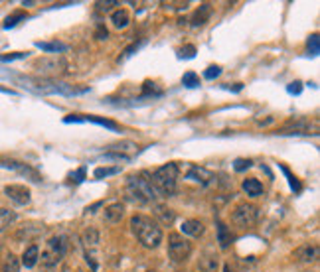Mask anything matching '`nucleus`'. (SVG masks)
Wrapping results in <instances>:
<instances>
[{
	"mask_svg": "<svg viewBox=\"0 0 320 272\" xmlns=\"http://www.w3.org/2000/svg\"><path fill=\"white\" fill-rule=\"evenodd\" d=\"M131 231L144 249H158L164 241L162 227H160L152 217H146V215L131 217Z\"/></svg>",
	"mask_w": 320,
	"mask_h": 272,
	"instance_id": "f257e3e1",
	"label": "nucleus"
},
{
	"mask_svg": "<svg viewBox=\"0 0 320 272\" xmlns=\"http://www.w3.org/2000/svg\"><path fill=\"white\" fill-rule=\"evenodd\" d=\"M178 174H180V168L174 162H168V164L156 168L150 174V184L154 186V189L160 197H172L176 193Z\"/></svg>",
	"mask_w": 320,
	"mask_h": 272,
	"instance_id": "f03ea898",
	"label": "nucleus"
},
{
	"mask_svg": "<svg viewBox=\"0 0 320 272\" xmlns=\"http://www.w3.org/2000/svg\"><path fill=\"white\" fill-rule=\"evenodd\" d=\"M125 195L133 203H148L158 197L154 186L150 184V174L140 172L137 176H131L125 186Z\"/></svg>",
	"mask_w": 320,
	"mask_h": 272,
	"instance_id": "7ed1b4c3",
	"label": "nucleus"
},
{
	"mask_svg": "<svg viewBox=\"0 0 320 272\" xmlns=\"http://www.w3.org/2000/svg\"><path fill=\"white\" fill-rule=\"evenodd\" d=\"M68 249H69V243H68V237L66 235H53L51 239H47L46 249L42 251L38 262H42L44 268L58 266L62 262V258L68 254Z\"/></svg>",
	"mask_w": 320,
	"mask_h": 272,
	"instance_id": "20e7f679",
	"label": "nucleus"
},
{
	"mask_svg": "<svg viewBox=\"0 0 320 272\" xmlns=\"http://www.w3.org/2000/svg\"><path fill=\"white\" fill-rule=\"evenodd\" d=\"M259 215L261 213H259V207L257 205L243 201V203H237L235 205V209L231 213V221L239 229H249V227H253L259 221Z\"/></svg>",
	"mask_w": 320,
	"mask_h": 272,
	"instance_id": "39448f33",
	"label": "nucleus"
},
{
	"mask_svg": "<svg viewBox=\"0 0 320 272\" xmlns=\"http://www.w3.org/2000/svg\"><path fill=\"white\" fill-rule=\"evenodd\" d=\"M192 254V243L178 233L168 235V256L172 262H186Z\"/></svg>",
	"mask_w": 320,
	"mask_h": 272,
	"instance_id": "423d86ee",
	"label": "nucleus"
},
{
	"mask_svg": "<svg viewBox=\"0 0 320 272\" xmlns=\"http://www.w3.org/2000/svg\"><path fill=\"white\" fill-rule=\"evenodd\" d=\"M81 243H83V249H85V260L87 264L91 266V270H99V264L95 260V249L99 247L101 243V235L95 227H87L83 233H81Z\"/></svg>",
	"mask_w": 320,
	"mask_h": 272,
	"instance_id": "0eeeda50",
	"label": "nucleus"
},
{
	"mask_svg": "<svg viewBox=\"0 0 320 272\" xmlns=\"http://www.w3.org/2000/svg\"><path fill=\"white\" fill-rule=\"evenodd\" d=\"M36 69L44 75H56L62 73L66 69V60L62 56H49V58H42L36 62Z\"/></svg>",
	"mask_w": 320,
	"mask_h": 272,
	"instance_id": "6e6552de",
	"label": "nucleus"
},
{
	"mask_svg": "<svg viewBox=\"0 0 320 272\" xmlns=\"http://www.w3.org/2000/svg\"><path fill=\"white\" fill-rule=\"evenodd\" d=\"M4 195L10 201H14L16 205H28L30 199H32L30 189L26 186H22V184H10V186H6L4 188Z\"/></svg>",
	"mask_w": 320,
	"mask_h": 272,
	"instance_id": "1a4fd4ad",
	"label": "nucleus"
},
{
	"mask_svg": "<svg viewBox=\"0 0 320 272\" xmlns=\"http://www.w3.org/2000/svg\"><path fill=\"white\" fill-rule=\"evenodd\" d=\"M64 123H95L99 126L105 128H111V130H119V125L115 121L109 119H103V117H95V115H69L64 119Z\"/></svg>",
	"mask_w": 320,
	"mask_h": 272,
	"instance_id": "9d476101",
	"label": "nucleus"
},
{
	"mask_svg": "<svg viewBox=\"0 0 320 272\" xmlns=\"http://www.w3.org/2000/svg\"><path fill=\"white\" fill-rule=\"evenodd\" d=\"M293 256H295V260H298V262H302V264H310V262H316V260H318L320 249H318V245H314V243H304V245H300V247L293 252Z\"/></svg>",
	"mask_w": 320,
	"mask_h": 272,
	"instance_id": "9b49d317",
	"label": "nucleus"
},
{
	"mask_svg": "<svg viewBox=\"0 0 320 272\" xmlns=\"http://www.w3.org/2000/svg\"><path fill=\"white\" fill-rule=\"evenodd\" d=\"M0 166L2 168H8V170H14V172H18L20 176H24V178H28V180H32V182H42V178H40V174L32 168V166H28V164H22V162H14V160H6V162H0Z\"/></svg>",
	"mask_w": 320,
	"mask_h": 272,
	"instance_id": "f8f14e48",
	"label": "nucleus"
},
{
	"mask_svg": "<svg viewBox=\"0 0 320 272\" xmlns=\"http://www.w3.org/2000/svg\"><path fill=\"white\" fill-rule=\"evenodd\" d=\"M186 180H192V182L202 184V186H209L213 180H216V176H213V172H209L204 166H192L188 170V174H186Z\"/></svg>",
	"mask_w": 320,
	"mask_h": 272,
	"instance_id": "ddd939ff",
	"label": "nucleus"
},
{
	"mask_svg": "<svg viewBox=\"0 0 320 272\" xmlns=\"http://www.w3.org/2000/svg\"><path fill=\"white\" fill-rule=\"evenodd\" d=\"M279 134H310V123L304 119L298 121H289L283 128L277 130Z\"/></svg>",
	"mask_w": 320,
	"mask_h": 272,
	"instance_id": "4468645a",
	"label": "nucleus"
},
{
	"mask_svg": "<svg viewBox=\"0 0 320 272\" xmlns=\"http://www.w3.org/2000/svg\"><path fill=\"white\" fill-rule=\"evenodd\" d=\"M220 266V258L216 252H209L206 251L200 258H198V270L200 272H216Z\"/></svg>",
	"mask_w": 320,
	"mask_h": 272,
	"instance_id": "2eb2a0df",
	"label": "nucleus"
},
{
	"mask_svg": "<svg viewBox=\"0 0 320 272\" xmlns=\"http://www.w3.org/2000/svg\"><path fill=\"white\" fill-rule=\"evenodd\" d=\"M103 217H105V221H109V223H119L125 217V203L115 201L111 205H107L103 211Z\"/></svg>",
	"mask_w": 320,
	"mask_h": 272,
	"instance_id": "dca6fc26",
	"label": "nucleus"
},
{
	"mask_svg": "<svg viewBox=\"0 0 320 272\" xmlns=\"http://www.w3.org/2000/svg\"><path fill=\"white\" fill-rule=\"evenodd\" d=\"M180 231H182V235H188V237H200V235H204L206 227H204V223L198 221V219H186V221L182 223Z\"/></svg>",
	"mask_w": 320,
	"mask_h": 272,
	"instance_id": "f3484780",
	"label": "nucleus"
},
{
	"mask_svg": "<svg viewBox=\"0 0 320 272\" xmlns=\"http://www.w3.org/2000/svg\"><path fill=\"white\" fill-rule=\"evenodd\" d=\"M38 258H40V249H38V245H30V247L22 252L20 264H24L26 268H34V266L38 264Z\"/></svg>",
	"mask_w": 320,
	"mask_h": 272,
	"instance_id": "a211bd4d",
	"label": "nucleus"
},
{
	"mask_svg": "<svg viewBox=\"0 0 320 272\" xmlns=\"http://www.w3.org/2000/svg\"><path fill=\"white\" fill-rule=\"evenodd\" d=\"M154 215L158 217L162 225H172L174 219H176L174 211H172L170 207H166V205H154Z\"/></svg>",
	"mask_w": 320,
	"mask_h": 272,
	"instance_id": "6ab92c4d",
	"label": "nucleus"
},
{
	"mask_svg": "<svg viewBox=\"0 0 320 272\" xmlns=\"http://www.w3.org/2000/svg\"><path fill=\"white\" fill-rule=\"evenodd\" d=\"M18 219V215L6 207H0V233H4L6 229H10Z\"/></svg>",
	"mask_w": 320,
	"mask_h": 272,
	"instance_id": "aec40b11",
	"label": "nucleus"
},
{
	"mask_svg": "<svg viewBox=\"0 0 320 272\" xmlns=\"http://www.w3.org/2000/svg\"><path fill=\"white\" fill-rule=\"evenodd\" d=\"M209 16H211V6L209 4H202L196 12H194V16H192V26H204L207 20H209Z\"/></svg>",
	"mask_w": 320,
	"mask_h": 272,
	"instance_id": "412c9836",
	"label": "nucleus"
},
{
	"mask_svg": "<svg viewBox=\"0 0 320 272\" xmlns=\"http://www.w3.org/2000/svg\"><path fill=\"white\" fill-rule=\"evenodd\" d=\"M243 191L249 197H259L263 193V184L255 178H247V180H243Z\"/></svg>",
	"mask_w": 320,
	"mask_h": 272,
	"instance_id": "4be33fe9",
	"label": "nucleus"
},
{
	"mask_svg": "<svg viewBox=\"0 0 320 272\" xmlns=\"http://www.w3.org/2000/svg\"><path fill=\"white\" fill-rule=\"evenodd\" d=\"M111 22H113V26H115L117 30H123V28L129 26L131 16H129V12H127L125 8H119V10H115V12L111 14Z\"/></svg>",
	"mask_w": 320,
	"mask_h": 272,
	"instance_id": "5701e85b",
	"label": "nucleus"
},
{
	"mask_svg": "<svg viewBox=\"0 0 320 272\" xmlns=\"http://www.w3.org/2000/svg\"><path fill=\"white\" fill-rule=\"evenodd\" d=\"M36 47H40L42 51H47V53H56V56L68 49V45L62 42H36Z\"/></svg>",
	"mask_w": 320,
	"mask_h": 272,
	"instance_id": "b1692460",
	"label": "nucleus"
},
{
	"mask_svg": "<svg viewBox=\"0 0 320 272\" xmlns=\"http://www.w3.org/2000/svg\"><path fill=\"white\" fill-rule=\"evenodd\" d=\"M231 241H233L231 231H229L222 221H218V243H220V247H222V249H228Z\"/></svg>",
	"mask_w": 320,
	"mask_h": 272,
	"instance_id": "393cba45",
	"label": "nucleus"
},
{
	"mask_svg": "<svg viewBox=\"0 0 320 272\" xmlns=\"http://www.w3.org/2000/svg\"><path fill=\"white\" fill-rule=\"evenodd\" d=\"M2 272H20V260L16 254H6L2 260Z\"/></svg>",
	"mask_w": 320,
	"mask_h": 272,
	"instance_id": "a878e982",
	"label": "nucleus"
},
{
	"mask_svg": "<svg viewBox=\"0 0 320 272\" xmlns=\"http://www.w3.org/2000/svg\"><path fill=\"white\" fill-rule=\"evenodd\" d=\"M133 150H137V144H135V142H129V140L117 142V144H111V146H109V152H117V154H127V152H133ZM127 156H129V154H127Z\"/></svg>",
	"mask_w": 320,
	"mask_h": 272,
	"instance_id": "bb28decb",
	"label": "nucleus"
},
{
	"mask_svg": "<svg viewBox=\"0 0 320 272\" xmlns=\"http://www.w3.org/2000/svg\"><path fill=\"white\" fill-rule=\"evenodd\" d=\"M121 174V166H111V168H97L93 172V176L97 180H103V178H109V176H117Z\"/></svg>",
	"mask_w": 320,
	"mask_h": 272,
	"instance_id": "cd10ccee",
	"label": "nucleus"
},
{
	"mask_svg": "<svg viewBox=\"0 0 320 272\" xmlns=\"http://www.w3.org/2000/svg\"><path fill=\"white\" fill-rule=\"evenodd\" d=\"M279 168H281V172H283V174L287 176V180H289V186H291V189L298 193V191L302 189V186H300V182L297 180V176H293V174H291V170H289L287 166H283V164H279Z\"/></svg>",
	"mask_w": 320,
	"mask_h": 272,
	"instance_id": "c85d7f7f",
	"label": "nucleus"
},
{
	"mask_svg": "<svg viewBox=\"0 0 320 272\" xmlns=\"http://www.w3.org/2000/svg\"><path fill=\"white\" fill-rule=\"evenodd\" d=\"M182 85H186V87H190V89L200 87V77H198L194 71H188V73H184V77H182Z\"/></svg>",
	"mask_w": 320,
	"mask_h": 272,
	"instance_id": "c756f323",
	"label": "nucleus"
},
{
	"mask_svg": "<svg viewBox=\"0 0 320 272\" xmlns=\"http://www.w3.org/2000/svg\"><path fill=\"white\" fill-rule=\"evenodd\" d=\"M318 51H320V38L318 34H312L308 40V53L310 56H318Z\"/></svg>",
	"mask_w": 320,
	"mask_h": 272,
	"instance_id": "7c9ffc66",
	"label": "nucleus"
},
{
	"mask_svg": "<svg viewBox=\"0 0 320 272\" xmlns=\"http://www.w3.org/2000/svg\"><path fill=\"white\" fill-rule=\"evenodd\" d=\"M253 166V162L249 160V158H237L235 162H233V170L235 172H243V170H247V168H251Z\"/></svg>",
	"mask_w": 320,
	"mask_h": 272,
	"instance_id": "2f4dec72",
	"label": "nucleus"
},
{
	"mask_svg": "<svg viewBox=\"0 0 320 272\" xmlns=\"http://www.w3.org/2000/svg\"><path fill=\"white\" fill-rule=\"evenodd\" d=\"M24 58H28V51H14V53L0 56V62H14V60H24Z\"/></svg>",
	"mask_w": 320,
	"mask_h": 272,
	"instance_id": "473e14b6",
	"label": "nucleus"
},
{
	"mask_svg": "<svg viewBox=\"0 0 320 272\" xmlns=\"http://www.w3.org/2000/svg\"><path fill=\"white\" fill-rule=\"evenodd\" d=\"M24 18H26V14H24V12H14L12 16H8V18H6L4 28H14V26H16L20 20H24Z\"/></svg>",
	"mask_w": 320,
	"mask_h": 272,
	"instance_id": "72a5a7b5",
	"label": "nucleus"
},
{
	"mask_svg": "<svg viewBox=\"0 0 320 272\" xmlns=\"http://www.w3.org/2000/svg\"><path fill=\"white\" fill-rule=\"evenodd\" d=\"M220 75H222V67H220V65H209V67L204 71V77L209 79V81L216 79V77H220Z\"/></svg>",
	"mask_w": 320,
	"mask_h": 272,
	"instance_id": "f704fd0d",
	"label": "nucleus"
},
{
	"mask_svg": "<svg viewBox=\"0 0 320 272\" xmlns=\"http://www.w3.org/2000/svg\"><path fill=\"white\" fill-rule=\"evenodd\" d=\"M85 172H87V170H85V166H81L79 170H75V172H71V174H69V178H71V182H75V184H81V182L85 180Z\"/></svg>",
	"mask_w": 320,
	"mask_h": 272,
	"instance_id": "c9c22d12",
	"label": "nucleus"
},
{
	"mask_svg": "<svg viewBox=\"0 0 320 272\" xmlns=\"http://www.w3.org/2000/svg\"><path fill=\"white\" fill-rule=\"evenodd\" d=\"M119 2H115V0H107V2H97L95 6H97V10L99 12H109L113 6H117Z\"/></svg>",
	"mask_w": 320,
	"mask_h": 272,
	"instance_id": "e433bc0d",
	"label": "nucleus"
},
{
	"mask_svg": "<svg viewBox=\"0 0 320 272\" xmlns=\"http://www.w3.org/2000/svg\"><path fill=\"white\" fill-rule=\"evenodd\" d=\"M196 56V45H184L180 49V58H194Z\"/></svg>",
	"mask_w": 320,
	"mask_h": 272,
	"instance_id": "4c0bfd02",
	"label": "nucleus"
},
{
	"mask_svg": "<svg viewBox=\"0 0 320 272\" xmlns=\"http://www.w3.org/2000/svg\"><path fill=\"white\" fill-rule=\"evenodd\" d=\"M140 43H142V42H140ZM140 43H133L131 47H127V49H125V53H123V56L119 58V62H125V60H127L129 56H133V51H137V49L140 47Z\"/></svg>",
	"mask_w": 320,
	"mask_h": 272,
	"instance_id": "58836bf2",
	"label": "nucleus"
},
{
	"mask_svg": "<svg viewBox=\"0 0 320 272\" xmlns=\"http://www.w3.org/2000/svg\"><path fill=\"white\" fill-rule=\"evenodd\" d=\"M287 91H289L291 95H300V91H302V83H300V81H295V83H291V85L287 87Z\"/></svg>",
	"mask_w": 320,
	"mask_h": 272,
	"instance_id": "ea45409f",
	"label": "nucleus"
},
{
	"mask_svg": "<svg viewBox=\"0 0 320 272\" xmlns=\"http://www.w3.org/2000/svg\"><path fill=\"white\" fill-rule=\"evenodd\" d=\"M95 38H97V40H107V38H109V32H107L105 26H99V28L95 30Z\"/></svg>",
	"mask_w": 320,
	"mask_h": 272,
	"instance_id": "a19ab883",
	"label": "nucleus"
},
{
	"mask_svg": "<svg viewBox=\"0 0 320 272\" xmlns=\"http://www.w3.org/2000/svg\"><path fill=\"white\" fill-rule=\"evenodd\" d=\"M101 205H103V201H97V203H93L91 207H87V209H85V213H95V209H99Z\"/></svg>",
	"mask_w": 320,
	"mask_h": 272,
	"instance_id": "79ce46f5",
	"label": "nucleus"
},
{
	"mask_svg": "<svg viewBox=\"0 0 320 272\" xmlns=\"http://www.w3.org/2000/svg\"><path fill=\"white\" fill-rule=\"evenodd\" d=\"M224 272H233V270L229 268V264H224Z\"/></svg>",
	"mask_w": 320,
	"mask_h": 272,
	"instance_id": "37998d69",
	"label": "nucleus"
}]
</instances>
